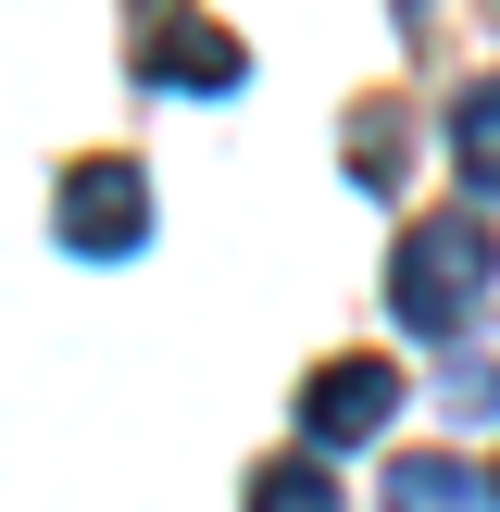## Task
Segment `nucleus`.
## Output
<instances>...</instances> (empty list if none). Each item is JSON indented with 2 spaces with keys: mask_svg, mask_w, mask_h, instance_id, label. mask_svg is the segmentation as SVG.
Wrapping results in <instances>:
<instances>
[{
  "mask_svg": "<svg viewBox=\"0 0 500 512\" xmlns=\"http://www.w3.org/2000/svg\"><path fill=\"white\" fill-rule=\"evenodd\" d=\"M450 413H500V325H475L450 350Z\"/></svg>",
  "mask_w": 500,
  "mask_h": 512,
  "instance_id": "nucleus-8",
  "label": "nucleus"
},
{
  "mask_svg": "<svg viewBox=\"0 0 500 512\" xmlns=\"http://www.w3.org/2000/svg\"><path fill=\"white\" fill-rule=\"evenodd\" d=\"M350 163H363V175H375V188H388V175H400V163H413V113H388V100H375V113H363V125H350Z\"/></svg>",
  "mask_w": 500,
  "mask_h": 512,
  "instance_id": "nucleus-9",
  "label": "nucleus"
},
{
  "mask_svg": "<svg viewBox=\"0 0 500 512\" xmlns=\"http://www.w3.org/2000/svg\"><path fill=\"white\" fill-rule=\"evenodd\" d=\"M450 163H463V188L500 200V75H475L463 113H450Z\"/></svg>",
  "mask_w": 500,
  "mask_h": 512,
  "instance_id": "nucleus-6",
  "label": "nucleus"
},
{
  "mask_svg": "<svg viewBox=\"0 0 500 512\" xmlns=\"http://www.w3.org/2000/svg\"><path fill=\"white\" fill-rule=\"evenodd\" d=\"M50 213H63L75 250H138V238H150V175L125 163V150H100V163L63 175V200H50Z\"/></svg>",
  "mask_w": 500,
  "mask_h": 512,
  "instance_id": "nucleus-2",
  "label": "nucleus"
},
{
  "mask_svg": "<svg viewBox=\"0 0 500 512\" xmlns=\"http://www.w3.org/2000/svg\"><path fill=\"white\" fill-rule=\"evenodd\" d=\"M138 63L163 75V88H238V75H250V50L225 38V25H200V13H163V25L138 38Z\"/></svg>",
  "mask_w": 500,
  "mask_h": 512,
  "instance_id": "nucleus-4",
  "label": "nucleus"
},
{
  "mask_svg": "<svg viewBox=\"0 0 500 512\" xmlns=\"http://www.w3.org/2000/svg\"><path fill=\"white\" fill-rule=\"evenodd\" d=\"M488 488H475V463H450V450H400L388 488H375V512H475Z\"/></svg>",
  "mask_w": 500,
  "mask_h": 512,
  "instance_id": "nucleus-5",
  "label": "nucleus"
},
{
  "mask_svg": "<svg viewBox=\"0 0 500 512\" xmlns=\"http://www.w3.org/2000/svg\"><path fill=\"white\" fill-rule=\"evenodd\" d=\"M388 413H400V363H375V350H363V363H325L313 388H300V438H313V463L350 450V438H375Z\"/></svg>",
  "mask_w": 500,
  "mask_h": 512,
  "instance_id": "nucleus-3",
  "label": "nucleus"
},
{
  "mask_svg": "<svg viewBox=\"0 0 500 512\" xmlns=\"http://www.w3.org/2000/svg\"><path fill=\"white\" fill-rule=\"evenodd\" d=\"M488 263H500V250H488V225H475V213H425L413 238H400V263H388V313L413 325V338H463Z\"/></svg>",
  "mask_w": 500,
  "mask_h": 512,
  "instance_id": "nucleus-1",
  "label": "nucleus"
},
{
  "mask_svg": "<svg viewBox=\"0 0 500 512\" xmlns=\"http://www.w3.org/2000/svg\"><path fill=\"white\" fill-rule=\"evenodd\" d=\"M250 512H338V475L300 450V463H263L250 475Z\"/></svg>",
  "mask_w": 500,
  "mask_h": 512,
  "instance_id": "nucleus-7",
  "label": "nucleus"
}]
</instances>
